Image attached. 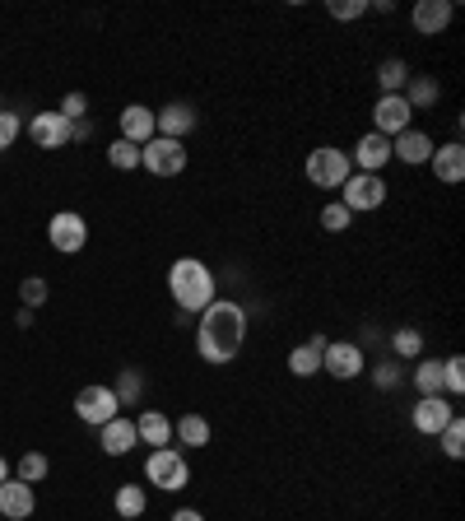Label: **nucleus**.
<instances>
[{
  "mask_svg": "<svg viewBox=\"0 0 465 521\" xmlns=\"http://www.w3.org/2000/svg\"><path fill=\"white\" fill-rule=\"evenodd\" d=\"M242 340H247V308L233 298H214L196 321V354L214 368H224L242 354Z\"/></svg>",
  "mask_w": 465,
  "mask_h": 521,
  "instance_id": "nucleus-1",
  "label": "nucleus"
},
{
  "mask_svg": "<svg viewBox=\"0 0 465 521\" xmlns=\"http://www.w3.org/2000/svg\"><path fill=\"white\" fill-rule=\"evenodd\" d=\"M168 294H173L177 312H205L219 298V289H214V270L205 266V261H196V256H182V261H173V270H168Z\"/></svg>",
  "mask_w": 465,
  "mask_h": 521,
  "instance_id": "nucleus-2",
  "label": "nucleus"
},
{
  "mask_svg": "<svg viewBox=\"0 0 465 521\" xmlns=\"http://www.w3.org/2000/svg\"><path fill=\"white\" fill-rule=\"evenodd\" d=\"M145 480L163 494H182L186 484H191V466H186V456L177 447H154L145 461Z\"/></svg>",
  "mask_w": 465,
  "mask_h": 521,
  "instance_id": "nucleus-3",
  "label": "nucleus"
},
{
  "mask_svg": "<svg viewBox=\"0 0 465 521\" xmlns=\"http://www.w3.org/2000/svg\"><path fill=\"white\" fill-rule=\"evenodd\" d=\"M307 182L312 187H321V191H340L345 187V177L354 173V163H349V154L345 149H335V145H321V149H312L307 154Z\"/></svg>",
  "mask_w": 465,
  "mask_h": 521,
  "instance_id": "nucleus-4",
  "label": "nucleus"
},
{
  "mask_svg": "<svg viewBox=\"0 0 465 521\" xmlns=\"http://www.w3.org/2000/svg\"><path fill=\"white\" fill-rule=\"evenodd\" d=\"M340 205L349 214H372L386 205V182L382 173H349L345 187H340Z\"/></svg>",
  "mask_w": 465,
  "mask_h": 521,
  "instance_id": "nucleus-5",
  "label": "nucleus"
},
{
  "mask_svg": "<svg viewBox=\"0 0 465 521\" xmlns=\"http://www.w3.org/2000/svg\"><path fill=\"white\" fill-rule=\"evenodd\" d=\"M140 168L154 177H177L186 168V145L182 140H163V135H154L149 145H140Z\"/></svg>",
  "mask_w": 465,
  "mask_h": 521,
  "instance_id": "nucleus-6",
  "label": "nucleus"
},
{
  "mask_svg": "<svg viewBox=\"0 0 465 521\" xmlns=\"http://www.w3.org/2000/svg\"><path fill=\"white\" fill-rule=\"evenodd\" d=\"M75 415H80L84 424L103 428L107 419H117V415H121L117 391H112V387H103V382H93V387H84L80 396H75Z\"/></svg>",
  "mask_w": 465,
  "mask_h": 521,
  "instance_id": "nucleus-7",
  "label": "nucleus"
},
{
  "mask_svg": "<svg viewBox=\"0 0 465 521\" xmlns=\"http://www.w3.org/2000/svg\"><path fill=\"white\" fill-rule=\"evenodd\" d=\"M321 373H331L335 382L363 377V345H354V340H331V345L321 349Z\"/></svg>",
  "mask_w": 465,
  "mask_h": 521,
  "instance_id": "nucleus-8",
  "label": "nucleus"
},
{
  "mask_svg": "<svg viewBox=\"0 0 465 521\" xmlns=\"http://www.w3.org/2000/svg\"><path fill=\"white\" fill-rule=\"evenodd\" d=\"M47 242H52L61 256L84 252V242H89V224H84V214H75V210L52 214V224H47Z\"/></svg>",
  "mask_w": 465,
  "mask_h": 521,
  "instance_id": "nucleus-9",
  "label": "nucleus"
},
{
  "mask_svg": "<svg viewBox=\"0 0 465 521\" xmlns=\"http://www.w3.org/2000/svg\"><path fill=\"white\" fill-rule=\"evenodd\" d=\"M452 419H456V405L447 401V396H419V405L410 410L414 433H424V438H438Z\"/></svg>",
  "mask_w": 465,
  "mask_h": 521,
  "instance_id": "nucleus-10",
  "label": "nucleus"
},
{
  "mask_svg": "<svg viewBox=\"0 0 465 521\" xmlns=\"http://www.w3.org/2000/svg\"><path fill=\"white\" fill-rule=\"evenodd\" d=\"M410 121H414V112L400 94H382L377 107H372V131L386 135V140H396L400 131H410Z\"/></svg>",
  "mask_w": 465,
  "mask_h": 521,
  "instance_id": "nucleus-11",
  "label": "nucleus"
},
{
  "mask_svg": "<svg viewBox=\"0 0 465 521\" xmlns=\"http://www.w3.org/2000/svg\"><path fill=\"white\" fill-rule=\"evenodd\" d=\"M28 140L38 149H66L70 145V121L61 112H38L28 121Z\"/></svg>",
  "mask_w": 465,
  "mask_h": 521,
  "instance_id": "nucleus-12",
  "label": "nucleus"
},
{
  "mask_svg": "<svg viewBox=\"0 0 465 521\" xmlns=\"http://www.w3.org/2000/svg\"><path fill=\"white\" fill-rule=\"evenodd\" d=\"M349 163H354V173H382L386 163H391V140H386V135H377V131L359 135V145H354Z\"/></svg>",
  "mask_w": 465,
  "mask_h": 521,
  "instance_id": "nucleus-13",
  "label": "nucleus"
},
{
  "mask_svg": "<svg viewBox=\"0 0 465 521\" xmlns=\"http://www.w3.org/2000/svg\"><path fill=\"white\" fill-rule=\"evenodd\" d=\"M196 107L191 103H168L154 112V131L163 135V140H186V135L196 131Z\"/></svg>",
  "mask_w": 465,
  "mask_h": 521,
  "instance_id": "nucleus-14",
  "label": "nucleus"
},
{
  "mask_svg": "<svg viewBox=\"0 0 465 521\" xmlns=\"http://www.w3.org/2000/svg\"><path fill=\"white\" fill-rule=\"evenodd\" d=\"M452 14H456L452 0H419V5H414V14H410V24H414V33H424V38H438V33H447Z\"/></svg>",
  "mask_w": 465,
  "mask_h": 521,
  "instance_id": "nucleus-15",
  "label": "nucleus"
},
{
  "mask_svg": "<svg viewBox=\"0 0 465 521\" xmlns=\"http://www.w3.org/2000/svg\"><path fill=\"white\" fill-rule=\"evenodd\" d=\"M33 508H38V494H33V484L14 480V475L0 484V517L28 521V517H33Z\"/></svg>",
  "mask_w": 465,
  "mask_h": 521,
  "instance_id": "nucleus-16",
  "label": "nucleus"
},
{
  "mask_svg": "<svg viewBox=\"0 0 465 521\" xmlns=\"http://www.w3.org/2000/svg\"><path fill=\"white\" fill-rule=\"evenodd\" d=\"M428 168H433V177L438 182H447V187H456L465 177V145L461 140H447V145H433V159H428Z\"/></svg>",
  "mask_w": 465,
  "mask_h": 521,
  "instance_id": "nucleus-17",
  "label": "nucleus"
},
{
  "mask_svg": "<svg viewBox=\"0 0 465 521\" xmlns=\"http://www.w3.org/2000/svg\"><path fill=\"white\" fill-rule=\"evenodd\" d=\"M391 159H400L405 168H419V163L433 159V135L428 131H400L396 140H391Z\"/></svg>",
  "mask_w": 465,
  "mask_h": 521,
  "instance_id": "nucleus-18",
  "label": "nucleus"
},
{
  "mask_svg": "<svg viewBox=\"0 0 465 521\" xmlns=\"http://www.w3.org/2000/svg\"><path fill=\"white\" fill-rule=\"evenodd\" d=\"M121 135L117 140H131V145H149L154 140V107H145V103H131V107H121Z\"/></svg>",
  "mask_w": 465,
  "mask_h": 521,
  "instance_id": "nucleus-19",
  "label": "nucleus"
},
{
  "mask_svg": "<svg viewBox=\"0 0 465 521\" xmlns=\"http://www.w3.org/2000/svg\"><path fill=\"white\" fill-rule=\"evenodd\" d=\"M98 447H103L107 456H126L131 447H140V433H135V419L117 415V419H107L103 428H98Z\"/></svg>",
  "mask_w": 465,
  "mask_h": 521,
  "instance_id": "nucleus-20",
  "label": "nucleus"
},
{
  "mask_svg": "<svg viewBox=\"0 0 465 521\" xmlns=\"http://www.w3.org/2000/svg\"><path fill=\"white\" fill-rule=\"evenodd\" d=\"M135 433L145 447H173V419L163 415V410H145V415L135 419Z\"/></svg>",
  "mask_w": 465,
  "mask_h": 521,
  "instance_id": "nucleus-21",
  "label": "nucleus"
},
{
  "mask_svg": "<svg viewBox=\"0 0 465 521\" xmlns=\"http://www.w3.org/2000/svg\"><path fill=\"white\" fill-rule=\"evenodd\" d=\"M321 349H326V340H307V345H293L289 349V373L293 377H317L321 373Z\"/></svg>",
  "mask_w": 465,
  "mask_h": 521,
  "instance_id": "nucleus-22",
  "label": "nucleus"
},
{
  "mask_svg": "<svg viewBox=\"0 0 465 521\" xmlns=\"http://www.w3.org/2000/svg\"><path fill=\"white\" fill-rule=\"evenodd\" d=\"M400 98L410 103V112H424V107H433L442 98V84L428 80V75H410V84L400 89Z\"/></svg>",
  "mask_w": 465,
  "mask_h": 521,
  "instance_id": "nucleus-23",
  "label": "nucleus"
},
{
  "mask_svg": "<svg viewBox=\"0 0 465 521\" xmlns=\"http://www.w3.org/2000/svg\"><path fill=\"white\" fill-rule=\"evenodd\" d=\"M173 438L182 442V447H210L214 428H210V419H205V415H182L173 424Z\"/></svg>",
  "mask_w": 465,
  "mask_h": 521,
  "instance_id": "nucleus-24",
  "label": "nucleus"
},
{
  "mask_svg": "<svg viewBox=\"0 0 465 521\" xmlns=\"http://www.w3.org/2000/svg\"><path fill=\"white\" fill-rule=\"evenodd\" d=\"M112 508H117V517H126V521H140L149 512V494L140 489V484H121L117 489V498H112Z\"/></svg>",
  "mask_w": 465,
  "mask_h": 521,
  "instance_id": "nucleus-25",
  "label": "nucleus"
},
{
  "mask_svg": "<svg viewBox=\"0 0 465 521\" xmlns=\"http://www.w3.org/2000/svg\"><path fill=\"white\" fill-rule=\"evenodd\" d=\"M377 84H382V94H400L410 84V66L400 56H386L382 66H377Z\"/></svg>",
  "mask_w": 465,
  "mask_h": 521,
  "instance_id": "nucleus-26",
  "label": "nucleus"
},
{
  "mask_svg": "<svg viewBox=\"0 0 465 521\" xmlns=\"http://www.w3.org/2000/svg\"><path fill=\"white\" fill-rule=\"evenodd\" d=\"M414 387H419V396H442V359H419Z\"/></svg>",
  "mask_w": 465,
  "mask_h": 521,
  "instance_id": "nucleus-27",
  "label": "nucleus"
},
{
  "mask_svg": "<svg viewBox=\"0 0 465 521\" xmlns=\"http://www.w3.org/2000/svg\"><path fill=\"white\" fill-rule=\"evenodd\" d=\"M438 442H442V456H447V461H461V456H465V419L456 415L452 424L438 433Z\"/></svg>",
  "mask_w": 465,
  "mask_h": 521,
  "instance_id": "nucleus-28",
  "label": "nucleus"
},
{
  "mask_svg": "<svg viewBox=\"0 0 465 521\" xmlns=\"http://www.w3.org/2000/svg\"><path fill=\"white\" fill-rule=\"evenodd\" d=\"M107 163H112L117 173H131V168H140V145H131V140H112V145H107Z\"/></svg>",
  "mask_w": 465,
  "mask_h": 521,
  "instance_id": "nucleus-29",
  "label": "nucleus"
},
{
  "mask_svg": "<svg viewBox=\"0 0 465 521\" xmlns=\"http://www.w3.org/2000/svg\"><path fill=\"white\" fill-rule=\"evenodd\" d=\"M19 475H14V480H24V484H38V480H47V470H52V461H47V456L42 452H24L19 456Z\"/></svg>",
  "mask_w": 465,
  "mask_h": 521,
  "instance_id": "nucleus-30",
  "label": "nucleus"
},
{
  "mask_svg": "<svg viewBox=\"0 0 465 521\" xmlns=\"http://www.w3.org/2000/svg\"><path fill=\"white\" fill-rule=\"evenodd\" d=\"M391 349H396L400 359H419V354H424V335L414 331V326H400V331L391 335Z\"/></svg>",
  "mask_w": 465,
  "mask_h": 521,
  "instance_id": "nucleus-31",
  "label": "nucleus"
},
{
  "mask_svg": "<svg viewBox=\"0 0 465 521\" xmlns=\"http://www.w3.org/2000/svg\"><path fill=\"white\" fill-rule=\"evenodd\" d=\"M442 391H452V396H461V391H465V359H461V354L442 359Z\"/></svg>",
  "mask_w": 465,
  "mask_h": 521,
  "instance_id": "nucleus-32",
  "label": "nucleus"
},
{
  "mask_svg": "<svg viewBox=\"0 0 465 521\" xmlns=\"http://www.w3.org/2000/svg\"><path fill=\"white\" fill-rule=\"evenodd\" d=\"M112 391H117L121 410H126V405H135V401H140V391H145V377L135 373V368H126V373H121V382H117V387H112Z\"/></svg>",
  "mask_w": 465,
  "mask_h": 521,
  "instance_id": "nucleus-33",
  "label": "nucleus"
},
{
  "mask_svg": "<svg viewBox=\"0 0 465 521\" xmlns=\"http://www.w3.org/2000/svg\"><path fill=\"white\" fill-rule=\"evenodd\" d=\"M19 298H24V308H28V312L42 308V303H47V280H42V275H28V280L19 284Z\"/></svg>",
  "mask_w": 465,
  "mask_h": 521,
  "instance_id": "nucleus-34",
  "label": "nucleus"
},
{
  "mask_svg": "<svg viewBox=\"0 0 465 521\" xmlns=\"http://www.w3.org/2000/svg\"><path fill=\"white\" fill-rule=\"evenodd\" d=\"M349 219H354V214H349L340 201H331V205H326V210H321V228H326V233H345V228H349Z\"/></svg>",
  "mask_w": 465,
  "mask_h": 521,
  "instance_id": "nucleus-35",
  "label": "nucleus"
},
{
  "mask_svg": "<svg viewBox=\"0 0 465 521\" xmlns=\"http://www.w3.org/2000/svg\"><path fill=\"white\" fill-rule=\"evenodd\" d=\"M326 14H331V19H363V14H368V0H331Z\"/></svg>",
  "mask_w": 465,
  "mask_h": 521,
  "instance_id": "nucleus-36",
  "label": "nucleus"
},
{
  "mask_svg": "<svg viewBox=\"0 0 465 521\" xmlns=\"http://www.w3.org/2000/svg\"><path fill=\"white\" fill-rule=\"evenodd\" d=\"M19 131H24V121L14 117V112H0V149H10L19 140Z\"/></svg>",
  "mask_w": 465,
  "mask_h": 521,
  "instance_id": "nucleus-37",
  "label": "nucleus"
},
{
  "mask_svg": "<svg viewBox=\"0 0 465 521\" xmlns=\"http://www.w3.org/2000/svg\"><path fill=\"white\" fill-rule=\"evenodd\" d=\"M84 112H89V98H84V94H66L61 117H66V121H84Z\"/></svg>",
  "mask_w": 465,
  "mask_h": 521,
  "instance_id": "nucleus-38",
  "label": "nucleus"
},
{
  "mask_svg": "<svg viewBox=\"0 0 465 521\" xmlns=\"http://www.w3.org/2000/svg\"><path fill=\"white\" fill-rule=\"evenodd\" d=\"M372 382H377L382 391H391L400 382V368H396V363H377V368H372Z\"/></svg>",
  "mask_w": 465,
  "mask_h": 521,
  "instance_id": "nucleus-39",
  "label": "nucleus"
},
{
  "mask_svg": "<svg viewBox=\"0 0 465 521\" xmlns=\"http://www.w3.org/2000/svg\"><path fill=\"white\" fill-rule=\"evenodd\" d=\"M168 521H205V512H196V508H177Z\"/></svg>",
  "mask_w": 465,
  "mask_h": 521,
  "instance_id": "nucleus-40",
  "label": "nucleus"
},
{
  "mask_svg": "<svg viewBox=\"0 0 465 521\" xmlns=\"http://www.w3.org/2000/svg\"><path fill=\"white\" fill-rule=\"evenodd\" d=\"M10 480V461H5V456H0V484Z\"/></svg>",
  "mask_w": 465,
  "mask_h": 521,
  "instance_id": "nucleus-41",
  "label": "nucleus"
},
{
  "mask_svg": "<svg viewBox=\"0 0 465 521\" xmlns=\"http://www.w3.org/2000/svg\"><path fill=\"white\" fill-rule=\"evenodd\" d=\"M0 521H5V517H0Z\"/></svg>",
  "mask_w": 465,
  "mask_h": 521,
  "instance_id": "nucleus-42",
  "label": "nucleus"
}]
</instances>
